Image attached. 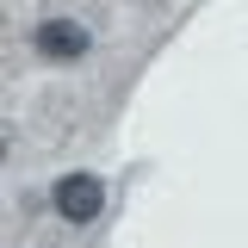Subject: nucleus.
<instances>
[{"mask_svg": "<svg viewBox=\"0 0 248 248\" xmlns=\"http://www.w3.org/2000/svg\"><path fill=\"white\" fill-rule=\"evenodd\" d=\"M50 205H56L62 223H93L99 205H106V186L93 180V174H62V180L50 186Z\"/></svg>", "mask_w": 248, "mask_h": 248, "instance_id": "obj_1", "label": "nucleus"}, {"mask_svg": "<svg viewBox=\"0 0 248 248\" xmlns=\"http://www.w3.org/2000/svg\"><path fill=\"white\" fill-rule=\"evenodd\" d=\"M87 44H93L87 25H75V19H44V25L31 31V50H37L44 62H81Z\"/></svg>", "mask_w": 248, "mask_h": 248, "instance_id": "obj_2", "label": "nucleus"}]
</instances>
